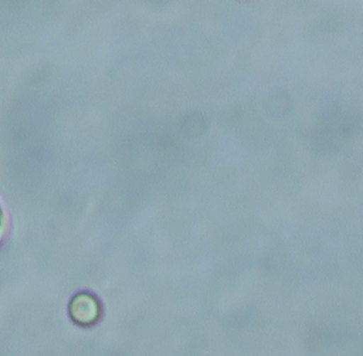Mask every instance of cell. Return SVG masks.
Here are the masks:
<instances>
[{
  "instance_id": "6da1fadb",
  "label": "cell",
  "mask_w": 363,
  "mask_h": 356,
  "mask_svg": "<svg viewBox=\"0 0 363 356\" xmlns=\"http://www.w3.org/2000/svg\"><path fill=\"white\" fill-rule=\"evenodd\" d=\"M361 126L360 113L346 110L341 106L329 107L323 117V128L342 138L360 132Z\"/></svg>"
},
{
  "instance_id": "7a4b0ae2",
  "label": "cell",
  "mask_w": 363,
  "mask_h": 356,
  "mask_svg": "<svg viewBox=\"0 0 363 356\" xmlns=\"http://www.w3.org/2000/svg\"><path fill=\"white\" fill-rule=\"evenodd\" d=\"M69 315L76 323L89 325L94 323L101 315V304L93 294L80 292L69 303Z\"/></svg>"
},
{
  "instance_id": "3957f363",
  "label": "cell",
  "mask_w": 363,
  "mask_h": 356,
  "mask_svg": "<svg viewBox=\"0 0 363 356\" xmlns=\"http://www.w3.org/2000/svg\"><path fill=\"white\" fill-rule=\"evenodd\" d=\"M209 119L203 113L189 112L179 122V131L184 138L196 139L207 131Z\"/></svg>"
},
{
  "instance_id": "277c9868",
  "label": "cell",
  "mask_w": 363,
  "mask_h": 356,
  "mask_svg": "<svg viewBox=\"0 0 363 356\" xmlns=\"http://www.w3.org/2000/svg\"><path fill=\"white\" fill-rule=\"evenodd\" d=\"M292 98L290 94L281 90L272 92L265 99V109L269 114L275 117H286L292 110Z\"/></svg>"
},
{
  "instance_id": "5b68a950",
  "label": "cell",
  "mask_w": 363,
  "mask_h": 356,
  "mask_svg": "<svg viewBox=\"0 0 363 356\" xmlns=\"http://www.w3.org/2000/svg\"><path fill=\"white\" fill-rule=\"evenodd\" d=\"M6 228V219L4 215L3 207L0 205V239L3 238L4 232Z\"/></svg>"
}]
</instances>
